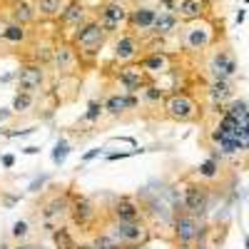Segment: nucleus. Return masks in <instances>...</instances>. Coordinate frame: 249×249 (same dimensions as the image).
<instances>
[{
  "label": "nucleus",
  "instance_id": "nucleus-1",
  "mask_svg": "<svg viewBox=\"0 0 249 249\" xmlns=\"http://www.w3.org/2000/svg\"><path fill=\"white\" fill-rule=\"evenodd\" d=\"M72 190H75L72 184H68V187L50 184V187H45V192H40V199L35 204V214H37V222H40V230L45 234H50L55 227L68 222Z\"/></svg>",
  "mask_w": 249,
  "mask_h": 249
},
{
  "label": "nucleus",
  "instance_id": "nucleus-2",
  "mask_svg": "<svg viewBox=\"0 0 249 249\" xmlns=\"http://www.w3.org/2000/svg\"><path fill=\"white\" fill-rule=\"evenodd\" d=\"M105 212H100L97 202L90 195H82L77 190H72V199H70V212H68V224L72 230H77L80 234H92L95 230H100Z\"/></svg>",
  "mask_w": 249,
  "mask_h": 249
},
{
  "label": "nucleus",
  "instance_id": "nucleus-3",
  "mask_svg": "<svg viewBox=\"0 0 249 249\" xmlns=\"http://www.w3.org/2000/svg\"><path fill=\"white\" fill-rule=\"evenodd\" d=\"M70 43L77 48V53H80V57H82V62H95V57L100 55V50L105 48V43H107V33L102 30V25H100V20L92 15L88 23H82L77 30H72L70 33Z\"/></svg>",
  "mask_w": 249,
  "mask_h": 249
},
{
  "label": "nucleus",
  "instance_id": "nucleus-4",
  "mask_svg": "<svg viewBox=\"0 0 249 249\" xmlns=\"http://www.w3.org/2000/svg\"><path fill=\"white\" fill-rule=\"evenodd\" d=\"M162 115L177 124H192L202 120V105L187 90H172L162 102Z\"/></svg>",
  "mask_w": 249,
  "mask_h": 249
},
{
  "label": "nucleus",
  "instance_id": "nucleus-5",
  "mask_svg": "<svg viewBox=\"0 0 249 249\" xmlns=\"http://www.w3.org/2000/svg\"><path fill=\"white\" fill-rule=\"evenodd\" d=\"M170 230H172L175 247L207 244V237H210V224H207V219H199V217L187 214V212H175L172 214Z\"/></svg>",
  "mask_w": 249,
  "mask_h": 249
},
{
  "label": "nucleus",
  "instance_id": "nucleus-6",
  "mask_svg": "<svg viewBox=\"0 0 249 249\" xmlns=\"http://www.w3.org/2000/svg\"><path fill=\"white\" fill-rule=\"evenodd\" d=\"M102 230H107L115 242H120L124 249H142L152 242V227L150 222H110L102 219Z\"/></svg>",
  "mask_w": 249,
  "mask_h": 249
},
{
  "label": "nucleus",
  "instance_id": "nucleus-7",
  "mask_svg": "<svg viewBox=\"0 0 249 249\" xmlns=\"http://www.w3.org/2000/svg\"><path fill=\"white\" fill-rule=\"evenodd\" d=\"M105 77L115 85V90L127 92V95H140L150 82V75L137 62H130V65H107Z\"/></svg>",
  "mask_w": 249,
  "mask_h": 249
},
{
  "label": "nucleus",
  "instance_id": "nucleus-8",
  "mask_svg": "<svg viewBox=\"0 0 249 249\" xmlns=\"http://www.w3.org/2000/svg\"><path fill=\"white\" fill-rule=\"evenodd\" d=\"M210 202H212V192H210V187H207V182H202V179H190V182H184L182 197H179L182 212L204 219L207 212H210Z\"/></svg>",
  "mask_w": 249,
  "mask_h": 249
},
{
  "label": "nucleus",
  "instance_id": "nucleus-9",
  "mask_svg": "<svg viewBox=\"0 0 249 249\" xmlns=\"http://www.w3.org/2000/svg\"><path fill=\"white\" fill-rule=\"evenodd\" d=\"M82 57L77 53V48L70 43L68 37H60L55 48H53V62H50V68L57 77H75L80 70H82Z\"/></svg>",
  "mask_w": 249,
  "mask_h": 249
},
{
  "label": "nucleus",
  "instance_id": "nucleus-10",
  "mask_svg": "<svg viewBox=\"0 0 249 249\" xmlns=\"http://www.w3.org/2000/svg\"><path fill=\"white\" fill-rule=\"evenodd\" d=\"M127 13H130L127 3H122V0H105L102 5H97L95 18L100 20V25L107 33V37H115L127 30Z\"/></svg>",
  "mask_w": 249,
  "mask_h": 249
},
{
  "label": "nucleus",
  "instance_id": "nucleus-11",
  "mask_svg": "<svg viewBox=\"0 0 249 249\" xmlns=\"http://www.w3.org/2000/svg\"><path fill=\"white\" fill-rule=\"evenodd\" d=\"M217 43V30L210 20H195V23H184L182 30V48L190 53H202L210 50Z\"/></svg>",
  "mask_w": 249,
  "mask_h": 249
},
{
  "label": "nucleus",
  "instance_id": "nucleus-12",
  "mask_svg": "<svg viewBox=\"0 0 249 249\" xmlns=\"http://www.w3.org/2000/svg\"><path fill=\"white\" fill-rule=\"evenodd\" d=\"M15 85L20 92H30L35 97L48 92V68L35 65L30 60H23L20 68L15 70Z\"/></svg>",
  "mask_w": 249,
  "mask_h": 249
},
{
  "label": "nucleus",
  "instance_id": "nucleus-13",
  "mask_svg": "<svg viewBox=\"0 0 249 249\" xmlns=\"http://www.w3.org/2000/svg\"><path fill=\"white\" fill-rule=\"evenodd\" d=\"M144 55V45L142 37L132 35V33H120L112 37V55H110V65H130L137 62Z\"/></svg>",
  "mask_w": 249,
  "mask_h": 249
},
{
  "label": "nucleus",
  "instance_id": "nucleus-14",
  "mask_svg": "<svg viewBox=\"0 0 249 249\" xmlns=\"http://www.w3.org/2000/svg\"><path fill=\"white\" fill-rule=\"evenodd\" d=\"M105 219H110V222H144L147 214H144V207L137 197L120 195L105 210Z\"/></svg>",
  "mask_w": 249,
  "mask_h": 249
},
{
  "label": "nucleus",
  "instance_id": "nucleus-15",
  "mask_svg": "<svg viewBox=\"0 0 249 249\" xmlns=\"http://www.w3.org/2000/svg\"><path fill=\"white\" fill-rule=\"evenodd\" d=\"M239 72V65H237V57L230 48H214L207 57V75L210 80H234Z\"/></svg>",
  "mask_w": 249,
  "mask_h": 249
},
{
  "label": "nucleus",
  "instance_id": "nucleus-16",
  "mask_svg": "<svg viewBox=\"0 0 249 249\" xmlns=\"http://www.w3.org/2000/svg\"><path fill=\"white\" fill-rule=\"evenodd\" d=\"M157 13H160L157 5H150V3H135V5H130V13H127V33H132L137 37L152 35Z\"/></svg>",
  "mask_w": 249,
  "mask_h": 249
},
{
  "label": "nucleus",
  "instance_id": "nucleus-17",
  "mask_svg": "<svg viewBox=\"0 0 249 249\" xmlns=\"http://www.w3.org/2000/svg\"><path fill=\"white\" fill-rule=\"evenodd\" d=\"M92 18V8L85 3V0H70V3L65 5V10L60 13L57 18V28L65 30L68 37L72 30H77L82 23H88V20Z\"/></svg>",
  "mask_w": 249,
  "mask_h": 249
},
{
  "label": "nucleus",
  "instance_id": "nucleus-18",
  "mask_svg": "<svg viewBox=\"0 0 249 249\" xmlns=\"http://www.w3.org/2000/svg\"><path fill=\"white\" fill-rule=\"evenodd\" d=\"M102 107H105V115L112 117V120H120L127 112H135L140 110V95H127V92H120V90H112L102 97Z\"/></svg>",
  "mask_w": 249,
  "mask_h": 249
},
{
  "label": "nucleus",
  "instance_id": "nucleus-19",
  "mask_svg": "<svg viewBox=\"0 0 249 249\" xmlns=\"http://www.w3.org/2000/svg\"><path fill=\"white\" fill-rule=\"evenodd\" d=\"M137 65L150 75V80H157V77H162V75L172 72L175 57H172V53H167V50H150V53H144V55L137 60Z\"/></svg>",
  "mask_w": 249,
  "mask_h": 249
},
{
  "label": "nucleus",
  "instance_id": "nucleus-20",
  "mask_svg": "<svg viewBox=\"0 0 249 249\" xmlns=\"http://www.w3.org/2000/svg\"><path fill=\"white\" fill-rule=\"evenodd\" d=\"M204 92H207V100L212 105V112L222 115L224 107L234 100V80H210Z\"/></svg>",
  "mask_w": 249,
  "mask_h": 249
},
{
  "label": "nucleus",
  "instance_id": "nucleus-21",
  "mask_svg": "<svg viewBox=\"0 0 249 249\" xmlns=\"http://www.w3.org/2000/svg\"><path fill=\"white\" fill-rule=\"evenodd\" d=\"M175 15L182 20V25L195 23V20H204L210 15V3H204V0H177Z\"/></svg>",
  "mask_w": 249,
  "mask_h": 249
},
{
  "label": "nucleus",
  "instance_id": "nucleus-22",
  "mask_svg": "<svg viewBox=\"0 0 249 249\" xmlns=\"http://www.w3.org/2000/svg\"><path fill=\"white\" fill-rule=\"evenodd\" d=\"M8 15H10V23L25 25V28L37 23V10L33 5V0H13L8 5Z\"/></svg>",
  "mask_w": 249,
  "mask_h": 249
},
{
  "label": "nucleus",
  "instance_id": "nucleus-23",
  "mask_svg": "<svg viewBox=\"0 0 249 249\" xmlns=\"http://www.w3.org/2000/svg\"><path fill=\"white\" fill-rule=\"evenodd\" d=\"M0 43L10 48H25L30 43V28L18 23H5L0 28Z\"/></svg>",
  "mask_w": 249,
  "mask_h": 249
},
{
  "label": "nucleus",
  "instance_id": "nucleus-24",
  "mask_svg": "<svg viewBox=\"0 0 249 249\" xmlns=\"http://www.w3.org/2000/svg\"><path fill=\"white\" fill-rule=\"evenodd\" d=\"M68 3H70V0H33L40 23H57L60 13L65 10Z\"/></svg>",
  "mask_w": 249,
  "mask_h": 249
},
{
  "label": "nucleus",
  "instance_id": "nucleus-25",
  "mask_svg": "<svg viewBox=\"0 0 249 249\" xmlns=\"http://www.w3.org/2000/svg\"><path fill=\"white\" fill-rule=\"evenodd\" d=\"M179 28H182V20L175 15V13H164V10H160L157 13V20H155V28H152V35H157V37H172L175 33H179Z\"/></svg>",
  "mask_w": 249,
  "mask_h": 249
},
{
  "label": "nucleus",
  "instance_id": "nucleus-26",
  "mask_svg": "<svg viewBox=\"0 0 249 249\" xmlns=\"http://www.w3.org/2000/svg\"><path fill=\"white\" fill-rule=\"evenodd\" d=\"M50 242H53V249H75V244L80 239L75 237V230L65 222V224L55 227V230L50 232Z\"/></svg>",
  "mask_w": 249,
  "mask_h": 249
},
{
  "label": "nucleus",
  "instance_id": "nucleus-27",
  "mask_svg": "<svg viewBox=\"0 0 249 249\" xmlns=\"http://www.w3.org/2000/svg\"><path fill=\"white\" fill-rule=\"evenodd\" d=\"M164 97H167L164 88L160 85L157 80H150V82H147V88L140 92V105H147V107H157V110H162Z\"/></svg>",
  "mask_w": 249,
  "mask_h": 249
},
{
  "label": "nucleus",
  "instance_id": "nucleus-28",
  "mask_svg": "<svg viewBox=\"0 0 249 249\" xmlns=\"http://www.w3.org/2000/svg\"><path fill=\"white\" fill-rule=\"evenodd\" d=\"M53 48H55V43H50V40H40V43L30 45V53L25 55V60L35 62V65L50 68V62H53Z\"/></svg>",
  "mask_w": 249,
  "mask_h": 249
},
{
  "label": "nucleus",
  "instance_id": "nucleus-29",
  "mask_svg": "<svg viewBox=\"0 0 249 249\" xmlns=\"http://www.w3.org/2000/svg\"><path fill=\"white\" fill-rule=\"evenodd\" d=\"M35 102H37V97H35V95L15 90V95H13V102H10V110H13L15 115H28V112L35 107Z\"/></svg>",
  "mask_w": 249,
  "mask_h": 249
},
{
  "label": "nucleus",
  "instance_id": "nucleus-30",
  "mask_svg": "<svg viewBox=\"0 0 249 249\" xmlns=\"http://www.w3.org/2000/svg\"><path fill=\"white\" fill-rule=\"evenodd\" d=\"M219 172H222V162L214 160V157H207L204 162H199V167H197V177H199L202 182L219 179Z\"/></svg>",
  "mask_w": 249,
  "mask_h": 249
},
{
  "label": "nucleus",
  "instance_id": "nucleus-31",
  "mask_svg": "<svg viewBox=\"0 0 249 249\" xmlns=\"http://www.w3.org/2000/svg\"><path fill=\"white\" fill-rule=\"evenodd\" d=\"M88 242L92 244V249H124L120 242H115V237L107 230H95Z\"/></svg>",
  "mask_w": 249,
  "mask_h": 249
},
{
  "label": "nucleus",
  "instance_id": "nucleus-32",
  "mask_svg": "<svg viewBox=\"0 0 249 249\" xmlns=\"http://www.w3.org/2000/svg\"><path fill=\"white\" fill-rule=\"evenodd\" d=\"M102 117H105V107H102V97H92L88 102V110L82 115V124H97Z\"/></svg>",
  "mask_w": 249,
  "mask_h": 249
},
{
  "label": "nucleus",
  "instance_id": "nucleus-33",
  "mask_svg": "<svg viewBox=\"0 0 249 249\" xmlns=\"http://www.w3.org/2000/svg\"><path fill=\"white\" fill-rule=\"evenodd\" d=\"M33 237V224L28 219H15L13 227H10V239L13 244H20V242H30Z\"/></svg>",
  "mask_w": 249,
  "mask_h": 249
},
{
  "label": "nucleus",
  "instance_id": "nucleus-34",
  "mask_svg": "<svg viewBox=\"0 0 249 249\" xmlns=\"http://www.w3.org/2000/svg\"><path fill=\"white\" fill-rule=\"evenodd\" d=\"M70 152H72V142L68 137H60L55 142V147H53V164H55V167H62L65 160L70 157Z\"/></svg>",
  "mask_w": 249,
  "mask_h": 249
},
{
  "label": "nucleus",
  "instance_id": "nucleus-35",
  "mask_svg": "<svg viewBox=\"0 0 249 249\" xmlns=\"http://www.w3.org/2000/svg\"><path fill=\"white\" fill-rule=\"evenodd\" d=\"M144 150L142 147H135V150H122V152H107V155H102L107 162H117V160H127V157H132V155H142Z\"/></svg>",
  "mask_w": 249,
  "mask_h": 249
},
{
  "label": "nucleus",
  "instance_id": "nucleus-36",
  "mask_svg": "<svg viewBox=\"0 0 249 249\" xmlns=\"http://www.w3.org/2000/svg\"><path fill=\"white\" fill-rule=\"evenodd\" d=\"M48 182H50V177H48V175H40V177H35V179L28 184V192H30V195H40V192H45Z\"/></svg>",
  "mask_w": 249,
  "mask_h": 249
},
{
  "label": "nucleus",
  "instance_id": "nucleus-37",
  "mask_svg": "<svg viewBox=\"0 0 249 249\" xmlns=\"http://www.w3.org/2000/svg\"><path fill=\"white\" fill-rule=\"evenodd\" d=\"M102 155H105V147H92V150H88L85 155H82V162H92V160H97V157H102Z\"/></svg>",
  "mask_w": 249,
  "mask_h": 249
},
{
  "label": "nucleus",
  "instance_id": "nucleus-38",
  "mask_svg": "<svg viewBox=\"0 0 249 249\" xmlns=\"http://www.w3.org/2000/svg\"><path fill=\"white\" fill-rule=\"evenodd\" d=\"M0 164H3L5 170H13L15 167V155H0Z\"/></svg>",
  "mask_w": 249,
  "mask_h": 249
},
{
  "label": "nucleus",
  "instance_id": "nucleus-39",
  "mask_svg": "<svg viewBox=\"0 0 249 249\" xmlns=\"http://www.w3.org/2000/svg\"><path fill=\"white\" fill-rule=\"evenodd\" d=\"M15 117V112L10 110V107H0V124H5V122H10Z\"/></svg>",
  "mask_w": 249,
  "mask_h": 249
},
{
  "label": "nucleus",
  "instance_id": "nucleus-40",
  "mask_svg": "<svg viewBox=\"0 0 249 249\" xmlns=\"http://www.w3.org/2000/svg\"><path fill=\"white\" fill-rule=\"evenodd\" d=\"M10 249H37V242H20V244H10Z\"/></svg>",
  "mask_w": 249,
  "mask_h": 249
},
{
  "label": "nucleus",
  "instance_id": "nucleus-41",
  "mask_svg": "<svg viewBox=\"0 0 249 249\" xmlns=\"http://www.w3.org/2000/svg\"><path fill=\"white\" fill-rule=\"evenodd\" d=\"M20 152L28 155V157H33V155H40V147H37V144H28V147H23Z\"/></svg>",
  "mask_w": 249,
  "mask_h": 249
},
{
  "label": "nucleus",
  "instance_id": "nucleus-42",
  "mask_svg": "<svg viewBox=\"0 0 249 249\" xmlns=\"http://www.w3.org/2000/svg\"><path fill=\"white\" fill-rule=\"evenodd\" d=\"M175 249H210V244H184V247H175Z\"/></svg>",
  "mask_w": 249,
  "mask_h": 249
},
{
  "label": "nucleus",
  "instance_id": "nucleus-43",
  "mask_svg": "<svg viewBox=\"0 0 249 249\" xmlns=\"http://www.w3.org/2000/svg\"><path fill=\"white\" fill-rule=\"evenodd\" d=\"M15 80V72H8V75H0V82H13Z\"/></svg>",
  "mask_w": 249,
  "mask_h": 249
},
{
  "label": "nucleus",
  "instance_id": "nucleus-44",
  "mask_svg": "<svg viewBox=\"0 0 249 249\" xmlns=\"http://www.w3.org/2000/svg\"><path fill=\"white\" fill-rule=\"evenodd\" d=\"M75 249H92V244H90V242H82V239H80V242L75 244Z\"/></svg>",
  "mask_w": 249,
  "mask_h": 249
},
{
  "label": "nucleus",
  "instance_id": "nucleus-45",
  "mask_svg": "<svg viewBox=\"0 0 249 249\" xmlns=\"http://www.w3.org/2000/svg\"><path fill=\"white\" fill-rule=\"evenodd\" d=\"M37 249H48V247H45V244H37Z\"/></svg>",
  "mask_w": 249,
  "mask_h": 249
},
{
  "label": "nucleus",
  "instance_id": "nucleus-46",
  "mask_svg": "<svg viewBox=\"0 0 249 249\" xmlns=\"http://www.w3.org/2000/svg\"><path fill=\"white\" fill-rule=\"evenodd\" d=\"M3 132H5V130H3V124H0V135H3Z\"/></svg>",
  "mask_w": 249,
  "mask_h": 249
},
{
  "label": "nucleus",
  "instance_id": "nucleus-47",
  "mask_svg": "<svg viewBox=\"0 0 249 249\" xmlns=\"http://www.w3.org/2000/svg\"><path fill=\"white\" fill-rule=\"evenodd\" d=\"M204 3H210V5H212V0H204Z\"/></svg>",
  "mask_w": 249,
  "mask_h": 249
},
{
  "label": "nucleus",
  "instance_id": "nucleus-48",
  "mask_svg": "<svg viewBox=\"0 0 249 249\" xmlns=\"http://www.w3.org/2000/svg\"><path fill=\"white\" fill-rule=\"evenodd\" d=\"M247 152H249V142H247Z\"/></svg>",
  "mask_w": 249,
  "mask_h": 249
},
{
  "label": "nucleus",
  "instance_id": "nucleus-49",
  "mask_svg": "<svg viewBox=\"0 0 249 249\" xmlns=\"http://www.w3.org/2000/svg\"><path fill=\"white\" fill-rule=\"evenodd\" d=\"M247 3H249V0H247Z\"/></svg>",
  "mask_w": 249,
  "mask_h": 249
}]
</instances>
